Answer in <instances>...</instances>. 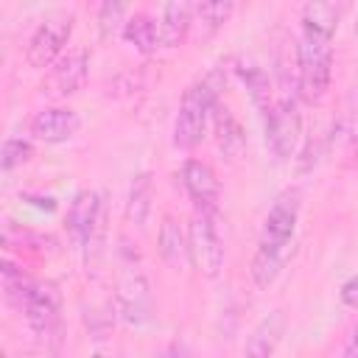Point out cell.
<instances>
[{
  "label": "cell",
  "mask_w": 358,
  "mask_h": 358,
  "mask_svg": "<svg viewBox=\"0 0 358 358\" xmlns=\"http://www.w3.org/2000/svg\"><path fill=\"white\" fill-rule=\"evenodd\" d=\"M347 8V0H308L302 14V39L296 45L299 95L319 103L333 78V34Z\"/></svg>",
  "instance_id": "6da1fadb"
},
{
  "label": "cell",
  "mask_w": 358,
  "mask_h": 358,
  "mask_svg": "<svg viewBox=\"0 0 358 358\" xmlns=\"http://www.w3.org/2000/svg\"><path fill=\"white\" fill-rule=\"evenodd\" d=\"M213 106H215V90L210 87V81H196L185 90L182 101H179V112L173 120V145L176 148H196L204 137L207 120L213 117Z\"/></svg>",
  "instance_id": "7a4b0ae2"
},
{
  "label": "cell",
  "mask_w": 358,
  "mask_h": 358,
  "mask_svg": "<svg viewBox=\"0 0 358 358\" xmlns=\"http://www.w3.org/2000/svg\"><path fill=\"white\" fill-rule=\"evenodd\" d=\"M187 241H190V263L204 277H218L224 268V238L218 229L215 210H199L187 224Z\"/></svg>",
  "instance_id": "3957f363"
},
{
  "label": "cell",
  "mask_w": 358,
  "mask_h": 358,
  "mask_svg": "<svg viewBox=\"0 0 358 358\" xmlns=\"http://www.w3.org/2000/svg\"><path fill=\"white\" fill-rule=\"evenodd\" d=\"M73 25H76V17L73 14H53L48 17L28 39L25 45V62L31 67H50L53 62L62 59V50L64 45L70 42L73 36Z\"/></svg>",
  "instance_id": "277c9868"
},
{
  "label": "cell",
  "mask_w": 358,
  "mask_h": 358,
  "mask_svg": "<svg viewBox=\"0 0 358 358\" xmlns=\"http://www.w3.org/2000/svg\"><path fill=\"white\" fill-rule=\"evenodd\" d=\"M263 126H266V145L271 148L277 162H285L299 140V112H296V101L294 95H282L280 101L271 103V109L263 115Z\"/></svg>",
  "instance_id": "5b68a950"
},
{
  "label": "cell",
  "mask_w": 358,
  "mask_h": 358,
  "mask_svg": "<svg viewBox=\"0 0 358 358\" xmlns=\"http://www.w3.org/2000/svg\"><path fill=\"white\" fill-rule=\"evenodd\" d=\"M103 221H106V207L101 193L95 190H81L76 193V199L70 201L67 210V227L73 232V238L81 243V249H98L101 238H103Z\"/></svg>",
  "instance_id": "8992f818"
},
{
  "label": "cell",
  "mask_w": 358,
  "mask_h": 358,
  "mask_svg": "<svg viewBox=\"0 0 358 358\" xmlns=\"http://www.w3.org/2000/svg\"><path fill=\"white\" fill-rule=\"evenodd\" d=\"M11 302L22 310L28 327H31L36 336L48 338V336H53V330L59 327V296H56V291H53L50 285H42V282L28 280L25 288H22Z\"/></svg>",
  "instance_id": "52a82bcc"
},
{
  "label": "cell",
  "mask_w": 358,
  "mask_h": 358,
  "mask_svg": "<svg viewBox=\"0 0 358 358\" xmlns=\"http://www.w3.org/2000/svg\"><path fill=\"white\" fill-rule=\"evenodd\" d=\"M296 221H299V190H285L277 196V201L271 204V210L263 221L260 246L285 252V246L296 229Z\"/></svg>",
  "instance_id": "ba28073f"
},
{
  "label": "cell",
  "mask_w": 358,
  "mask_h": 358,
  "mask_svg": "<svg viewBox=\"0 0 358 358\" xmlns=\"http://www.w3.org/2000/svg\"><path fill=\"white\" fill-rule=\"evenodd\" d=\"M87 76H90V53L84 48L70 50L67 56L53 62V67L42 84V92L50 98H67L87 84Z\"/></svg>",
  "instance_id": "9c48e42d"
},
{
  "label": "cell",
  "mask_w": 358,
  "mask_h": 358,
  "mask_svg": "<svg viewBox=\"0 0 358 358\" xmlns=\"http://www.w3.org/2000/svg\"><path fill=\"white\" fill-rule=\"evenodd\" d=\"M182 185L199 210H215V204L221 199V182H218L213 165H207L201 159H187L182 165Z\"/></svg>",
  "instance_id": "30bf717a"
},
{
  "label": "cell",
  "mask_w": 358,
  "mask_h": 358,
  "mask_svg": "<svg viewBox=\"0 0 358 358\" xmlns=\"http://www.w3.org/2000/svg\"><path fill=\"white\" fill-rule=\"evenodd\" d=\"M81 129V120L73 109L67 106H50L34 115L31 120V134L42 143H67L76 137V131Z\"/></svg>",
  "instance_id": "8fae6325"
},
{
  "label": "cell",
  "mask_w": 358,
  "mask_h": 358,
  "mask_svg": "<svg viewBox=\"0 0 358 358\" xmlns=\"http://www.w3.org/2000/svg\"><path fill=\"white\" fill-rule=\"evenodd\" d=\"M213 131H215V145L218 151L229 159V162H238L246 151V137H243V129L241 123L235 120V115L229 112V106H221L215 103L213 106Z\"/></svg>",
  "instance_id": "7c38bea8"
},
{
  "label": "cell",
  "mask_w": 358,
  "mask_h": 358,
  "mask_svg": "<svg viewBox=\"0 0 358 358\" xmlns=\"http://www.w3.org/2000/svg\"><path fill=\"white\" fill-rule=\"evenodd\" d=\"M157 246H159V257H162L173 271L190 266V241H187L185 229L179 227V221H176L173 215H165V218H162Z\"/></svg>",
  "instance_id": "4fadbf2b"
},
{
  "label": "cell",
  "mask_w": 358,
  "mask_h": 358,
  "mask_svg": "<svg viewBox=\"0 0 358 358\" xmlns=\"http://www.w3.org/2000/svg\"><path fill=\"white\" fill-rule=\"evenodd\" d=\"M193 6L196 0H168L159 22V36L165 48H179L193 25Z\"/></svg>",
  "instance_id": "5bb4252c"
},
{
  "label": "cell",
  "mask_w": 358,
  "mask_h": 358,
  "mask_svg": "<svg viewBox=\"0 0 358 358\" xmlns=\"http://www.w3.org/2000/svg\"><path fill=\"white\" fill-rule=\"evenodd\" d=\"M123 36L126 42H131L140 53H154L159 45H162V36H159V25L148 17V14H134L126 25H123Z\"/></svg>",
  "instance_id": "9a60e30c"
},
{
  "label": "cell",
  "mask_w": 358,
  "mask_h": 358,
  "mask_svg": "<svg viewBox=\"0 0 358 358\" xmlns=\"http://www.w3.org/2000/svg\"><path fill=\"white\" fill-rule=\"evenodd\" d=\"M235 11V0H201L199 6V34L201 39H213Z\"/></svg>",
  "instance_id": "2e32d148"
},
{
  "label": "cell",
  "mask_w": 358,
  "mask_h": 358,
  "mask_svg": "<svg viewBox=\"0 0 358 358\" xmlns=\"http://www.w3.org/2000/svg\"><path fill=\"white\" fill-rule=\"evenodd\" d=\"M280 338H282V316L280 313H271L268 319H263L252 330V336L246 341V352L249 355H271L277 350Z\"/></svg>",
  "instance_id": "e0dca14e"
},
{
  "label": "cell",
  "mask_w": 358,
  "mask_h": 358,
  "mask_svg": "<svg viewBox=\"0 0 358 358\" xmlns=\"http://www.w3.org/2000/svg\"><path fill=\"white\" fill-rule=\"evenodd\" d=\"M151 210V176L148 173H137L131 187H129V199H126V218L134 227H143Z\"/></svg>",
  "instance_id": "ac0fdd59"
},
{
  "label": "cell",
  "mask_w": 358,
  "mask_h": 358,
  "mask_svg": "<svg viewBox=\"0 0 358 358\" xmlns=\"http://www.w3.org/2000/svg\"><path fill=\"white\" fill-rule=\"evenodd\" d=\"M252 280L257 288H271L282 271V252L280 249H268V246H257L255 257H252Z\"/></svg>",
  "instance_id": "d6986e66"
},
{
  "label": "cell",
  "mask_w": 358,
  "mask_h": 358,
  "mask_svg": "<svg viewBox=\"0 0 358 358\" xmlns=\"http://www.w3.org/2000/svg\"><path fill=\"white\" fill-rule=\"evenodd\" d=\"M241 76H243V81H246V90H249V95H252V101H255V106H257V112L260 115H266L268 109H271V87H268V76L260 70V67H255V64H249V67H241Z\"/></svg>",
  "instance_id": "ffe728a7"
},
{
  "label": "cell",
  "mask_w": 358,
  "mask_h": 358,
  "mask_svg": "<svg viewBox=\"0 0 358 358\" xmlns=\"http://www.w3.org/2000/svg\"><path fill=\"white\" fill-rule=\"evenodd\" d=\"M134 0H103L98 8V31L103 39H109L120 25H126V14L131 11Z\"/></svg>",
  "instance_id": "44dd1931"
},
{
  "label": "cell",
  "mask_w": 358,
  "mask_h": 358,
  "mask_svg": "<svg viewBox=\"0 0 358 358\" xmlns=\"http://www.w3.org/2000/svg\"><path fill=\"white\" fill-rule=\"evenodd\" d=\"M31 157H34V145H31L28 140H22V137H8V140L3 143V151H0V168L8 173V171H14L17 165L28 162Z\"/></svg>",
  "instance_id": "7402d4cb"
},
{
  "label": "cell",
  "mask_w": 358,
  "mask_h": 358,
  "mask_svg": "<svg viewBox=\"0 0 358 358\" xmlns=\"http://www.w3.org/2000/svg\"><path fill=\"white\" fill-rule=\"evenodd\" d=\"M341 302L347 305V308H355L358 310V274L355 277H350L344 285H341Z\"/></svg>",
  "instance_id": "603a6c76"
},
{
  "label": "cell",
  "mask_w": 358,
  "mask_h": 358,
  "mask_svg": "<svg viewBox=\"0 0 358 358\" xmlns=\"http://www.w3.org/2000/svg\"><path fill=\"white\" fill-rule=\"evenodd\" d=\"M344 355H358V327L352 330V338H350V344L344 347Z\"/></svg>",
  "instance_id": "cb8c5ba5"
},
{
  "label": "cell",
  "mask_w": 358,
  "mask_h": 358,
  "mask_svg": "<svg viewBox=\"0 0 358 358\" xmlns=\"http://www.w3.org/2000/svg\"><path fill=\"white\" fill-rule=\"evenodd\" d=\"M355 31H358V22H355Z\"/></svg>",
  "instance_id": "d4e9b609"
}]
</instances>
